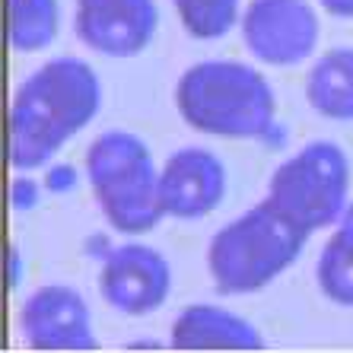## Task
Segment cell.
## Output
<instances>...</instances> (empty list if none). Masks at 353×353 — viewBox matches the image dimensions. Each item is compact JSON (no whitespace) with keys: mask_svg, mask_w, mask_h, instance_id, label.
<instances>
[{"mask_svg":"<svg viewBox=\"0 0 353 353\" xmlns=\"http://www.w3.org/2000/svg\"><path fill=\"white\" fill-rule=\"evenodd\" d=\"M172 290V268L153 245L124 242L112 245L102 258L99 271V293L121 315H150L169 299Z\"/></svg>","mask_w":353,"mask_h":353,"instance_id":"cell-7","label":"cell"},{"mask_svg":"<svg viewBox=\"0 0 353 353\" xmlns=\"http://www.w3.org/2000/svg\"><path fill=\"white\" fill-rule=\"evenodd\" d=\"M315 280L331 303L353 305V204H347L337 220V230L321 248Z\"/></svg>","mask_w":353,"mask_h":353,"instance_id":"cell-13","label":"cell"},{"mask_svg":"<svg viewBox=\"0 0 353 353\" xmlns=\"http://www.w3.org/2000/svg\"><path fill=\"white\" fill-rule=\"evenodd\" d=\"M41 185H45L48 194H67V191L77 188V169L70 163H48Z\"/></svg>","mask_w":353,"mask_h":353,"instance_id":"cell-17","label":"cell"},{"mask_svg":"<svg viewBox=\"0 0 353 353\" xmlns=\"http://www.w3.org/2000/svg\"><path fill=\"white\" fill-rule=\"evenodd\" d=\"M305 99L315 115L353 121V48H331L305 77Z\"/></svg>","mask_w":353,"mask_h":353,"instance_id":"cell-12","label":"cell"},{"mask_svg":"<svg viewBox=\"0 0 353 353\" xmlns=\"http://www.w3.org/2000/svg\"><path fill=\"white\" fill-rule=\"evenodd\" d=\"M19 334L32 350H96L90 303L67 283H45L26 296Z\"/></svg>","mask_w":353,"mask_h":353,"instance_id":"cell-8","label":"cell"},{"mask_svg":"<svg viewBox=\"0 0 353 353\" xmlns=\"http://www.w3.org/2000/svg\"><path fill=\"white\" fill-rule=\"evenodd\" d=\"M321 39L309 0H252L242 13V41L268 67H296L312 58Z\"/></svg>","mask_w":353,"mask_h":353,"instance_id":"cell-6","label":"cell"},{"mask_svg":"<svg viewBox=\"0 0 353 353\" xmlns=\"http://www.w3.org/2000/svg\"><path fill=\"white\" fill-rule=\"evenodd\" d=\"M325 13L331 17H341V19H353V0H319Z\"/></svg>","mask_w":353,"mask_h":353,"instance_id":"cell-19","label":"cell"},{"mask_svg":"<svg viewBox=\"0 0 353 353\" xmlns=\"http://www.w3.org/2000/svg\"><path fill=\"white\" fill-rule=\"evenodd\" d=\"M86 181L112 230L140 236L165 216L159 165L134 131H105L86 150Z\"/></svg>","mask_w":353,"mask_h":353,"instance_id":"cell-4","label":"cell"},{"mask_svg":"<svg viewBox=\"0 0 353 353\" xmlns=\"http://www.w3.org/2000/svg\"><path fill=\"white\" fill-rule=\"evenodd\" d=\"M169 347L175 350H264L261 331L242 315L210 303L185 305L172 321Z\"/></svg>","mask_w":353,"mask_h":353,"instance_id":"cell-11","label":"cell"},{"mask_svg":"<svg viewBox=\"0 0 353 353\" xmlns=\"http://www.w3.org/2000/svg\"><path fill=\"white\" fill-rule=\"evenodd\" d=\"M175 108L201 134L264 137L274 128L277 99L261 70L245 61L214 58L191 64L175 83Z\"/></svg>","mask_w":353,"mask_h":353,"instance_id":"cell-2","label":"cell"},{"mask_svg":"<svg viewBox=\"0 0 353 353\" xmlns=\"http://www.w3.org/2000/svg\"><path fill=\"white\" fill-rule=\"evenodd\" d=\"M226 197V169L201 147H181L159 165V201L165 216L201 220Z\"/></svg>","mask_w":353,"mask_h":353,"instance_id":"cell-10","label":"cell"},{"mask_svg":"<svg viewBox=\"0 0 353 353\" xmlns=\"http://www.w3.org/2000/svg\"><path fill=\"white\" fill-rule=\"evenodd\" d=\"M10 290H17L23 283V255H19L17 245H10V274H7Z\"/></svg>","mask_w":353,"mask_h":353,"instance_id":"cell-18","label":"cell"},{"mask_svg":"<svg viewBox=\"0 0 353 353\" xmlns=\"http://www.w3.org/2000/svg\"><path fill=\"white\" fill-rule=\"evenodd\" d=\"M102 108V80L83 58L45 61L19 83L10 102L7 140L13 172L48 165L64 143L96 121Z\"/></svg>","mask_w":353,"mask_h":353,"instance_id":"cell-1","label":"cell"},{"mask_svg":"<svg viewBox=\"0 0 353 353\" xmlns=\"http://www.w3.org/2000/svg\"><path fill=\"white\" fill-rule=\"evenodd\" d=\"M309 232L268 197L226 223L207 245V271L226 296L258 293L303 255Z\"/></svg>","mask_w":353,"mask_h":353,"instance_id":"cell-3","label":"cell"},{"mask_svg":"<svg viewBox=\"0 0 353 353\" xmlns=\"http://www.w3.org/2000/svg\"><path fill=\"white\" fill-rule=\"evenodd\" d=\"M77 35L86 48L108 58H134L147 48L159 26L153 0H74Z\"/></svg>","mask_w":353,"mask_h":353,"instance_id":"cell-9","label":"cell"},{"mask_svg":"<svg viewBox=\"0 0 353 353\" xmlns=\"http://www.w3.org/2000/svg\"><path fill=\"white\" fill-rule=\"evenodd\" d=\"M350 197V163L334 140H312L274 169L268 201L309 236L341 220Z\"/></svg>","mask_w":353,"mask_h":353,"instance_id":"cell-5","label":"cell"},{"mask_svg":"<svg viewBox=\"0 0 353 353\" xmlns=\"http://www.w3.org/2000/svg\"><path fill=\"white\" fill-rule=\"evenodd\" d=\"M41 194H45V185L35 181L29 172H17L13 175V181H10V207L19 210V214L35 210L39 201H41Z\"/></svg>","mask_w":353,"mask_h":353,"instance_id":"cell-16","label":"cell"},{"mask_svg":"<svg viewBox=\"0 0 353 353\" xmlns=\"http://www.w3.org/2000/svg\"><path fill=\"white\" fill-rule=\"evenodd\" d=\"M58 0H7V39L13 51H45L58 39Z\"/></svg>","mask_w":353,"mask_h":353,"instance_id":"cell-14","label":"cell"},{"mask_svg":"<svg viewBox=\"0 0 353 353\" xmlns=\"http://www.w3.org/2000/svg\"><path fill=\"white\" fill-rule=\"evenodd\" d=\"M175 13L191 39H223L242 19V0H172Z\"/></svg>","mask_w":353,"mask_h":353,"instance_id":"cell-15","label":"cell"}]
</instances>
